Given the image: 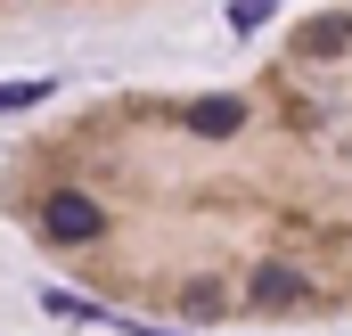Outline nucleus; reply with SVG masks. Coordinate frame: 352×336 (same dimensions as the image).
Segmentation results:
<instances>
[{
  "mask_svg": "<svg viewBox=\"0 0 352 336\" xmlns=\"http://www.w3.org/2000/svg\"><path fill=\"white\" fill-rule=\"evenodd\" d=\"M98 230H107V205H98L90 189H50V197H41V238H50V246H90Z\"/></svg>",
  "mask_w": 352,
  "mask_h": 336,
  "instance_id": "nucleus-1",
  "label": "nucleus"
},
{
  "mask_svg": "<svg viewBox=\"0 0 352 336\" xmlns=\"http://www.w3.org/2000/svg\"><path fill=\"white\" fill-rule=\"evenodd\" d=\"M295 50H303V58H344V50H352V17H344V8L311 17V25L295 33Z\"/></svg>",
  "mask_w": 352,
  "mask_h": 336,
  "instance_id": "nucleus-2",
  "label": "nucleus"
},
{
  "mask_svg": "<svg viewBox=\"0 0 352 336\" xmlns=\"http://www.w3.org/2000/svg\"><path fill=\"white\" fill-rule=\"evenodd\" d=\"M238 123H246L238 98H197V107H188V132H197V140H230Z\"/></svg>",
  "mask_w": 352,
  "mask_h": 336,
  "instance_id": "nucleus-3",
  "label": "nucleus"
},
{
  "mask_svg": "<svg viewBox=\"0 0 352 336\" xmlns=\"http://www.w3.org/2000/svg\"><path fill=\"white\" fill-rule=\"evenodd\" d=\"M295 295H303V271H295V262H263V271H254V304L287 312Z\"/></svg>",
  "mask_w": 352,
  "mask_h": 336,
  "instance_id": "nucleus-4",
  "label": "nucleus"
},
{
  "mask_svg": "<svg viewBox=\"0 0 352 336\" xmlns=\"http://www.w3.org/2000/svg\"><path fill=\"white\" fill-rule=\"evenodd\" d=\"M50 74H8V83H0V115H25V107H41V98H50Z\"/></svg>",
  "mask_w": 352,
  "mask_h": 336,
  "instance_id": "nucleus-5",
  "label": "nucleus"
},
{
  "mask_svg": "<svg viewBox=\"0 0 352 336\" xmlns=\"http://www.w3.org/2000/svg\"><path fill=\"white\" fill-rule=\"evenodd\" d=\"M270 17H278V0H230V25H238V33H254Z\"/></svg>",
  "mask_w": 352,
  "mask_h": 336,
  "instance_id": "nucleus-6",
  "label": "nucleus"
},
{
  "mask_svg": "<svg viewBox=\"0 0 352 336\" xmlns=\"http://www.w3.org/2000/svg\"><path fill=\"white\" fill-rule=\"evenodd\" d=\"M188 312H197V320H213V312H221V287H213V279H197V287H188Z\"/></svg>",
  "mask_w": 352,
  "mask_h": 336,
  "instance_id": "nucleus-7",
  "label": "nucleus"
}]
</instances>
